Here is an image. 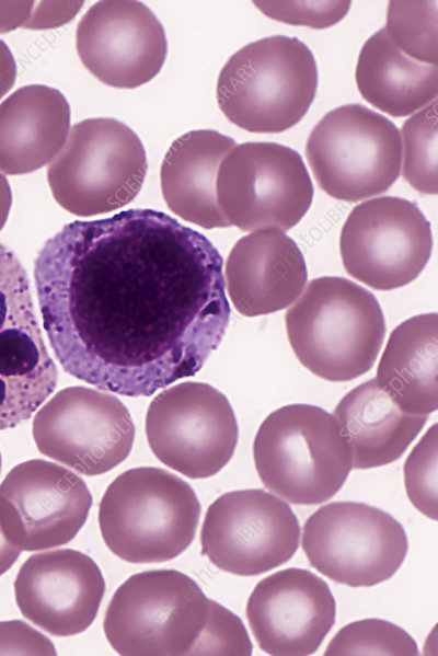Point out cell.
<instances>
[{
	"label": "cell",
	"instance_id": "cell-12",
	"mask_svg": "<svg viewBox=\"0 0 438 656\" xmlns=\"http://www.w3.org/2000/svg\"><path fill=\"white\" fill-rule=\"evenodd\" d=\"M32 434L42 454L80 474L96 476L129 456L135 425L115 395L76 385L60 390L41 407Z\"/></svg>",
	"mask_w": 438,
	"mask_h": 656
},
{
	"label": "cell",
	"instance_id": "cell-35",
	"mask_svg": "<svg viewBox=\"0 0 438 656\" xmlns=\"http://www.w3.org/2000/svg\"><path fill=\"white\" fill-rule=\"evenodd\" d=\"M16 78V65L8 45L0 39V100L12 89Z\"/></svg>",
	"mask_w": 438,
	"mask_h": 656
},
{
	"label": "cell",
	"instance_id": "cell-36",
	"mask_svg": "<svg viewBox=\"0 0 438 656\" xmlns=\"http://www.w3.org/2000/svg\"><path fill=\"white\" fill-rule=\"evenodd\" d=\"M21 552L22 550L8 539L0 523V576L12 567Z\"/></svg>",
	"mask_w": 438,
	"mask_h": 656
},
{
	"label": "cell",
	"instance_id": "cell-31",
	"mask_svg": "<svg viewBox=\"0 0 438 656\" xmlns=\"http://www.w3.org/2000/svg\"><path fill=\"white\" fill-rule=\"evenodd\" d=\"M266 16L291 25L322 30L338 23L350 1H253Z\"/></svg>",
	"mask_w": 438,
	"mask_h": 656
},
{
	"label": "cell",
	"instance_id": "cell-2",
	"mask_svg": "<svg viewBox=\"0 0 438 656\" xmlns=\"http://www.w3.org/2000/svg\"><path fill=\"white\" fill-rule=\"evenodd\" d=\"M286 330L299 361L327 381L369 371L380 353L385 321L376 297L343 277L312 279L287 310Z\"/></svg>",
	"mask_w": 438,
	"mask_h": 656
},
{
	"label": "cell",
	"instance_id": "cell-13",
	"mask_svg": "<svg viewBox=\"0 0 438 656\" xmlns=\"http://www.w3.org/2000/svg\"><path fill=\"white\" fill-rule=\"evenodd\" d=\"M431 250L430 222L415 203L395 196L355 206L339 237L346 272L378 290L413 281L427 265Z\"/></svg>",
	"mask_w": 438,
	"mask_h": 656
},
{
	"label": "cell",
	"instance_id": "cell-33",
	"mask_svg": "<svg viewBox=\"0 0 438 656\" xmlns=\"http://www.w3.org/2000/svg\"><path fill=\"white\" fill-rule=\"evenodd\" d=\"M82 1H41L34 4L24 28L47 30L68 23L82 7Z\"/></svg>",
	"mask_w": 438,
	"mask_h": 656
},
{
	"label": "cell",
	"instance_id": "cell-21",
	"mask_svg": "<svg viewBox=\"0 0 438 656\" xmlns=\"http://www.w3.org/2000/svg\"><path fill=\"white\" fill-rule=\"evenodd\" d=\"M70 106L57 89L22 87L0 104V171L34 172L62 149L70 131Z\"/></svg>",
	"mask_w": 438,
	"mask_h": 656
},
{
	"label": "cell",
	"instance_id": "cell-26",
	"mask_svg": "<svg viewBox=\"0 0 438 656\" xmlns=\"http://www.w3.org/2000/svg\"><path fill=\"white\" fill-rule=\"evenodd\" d=\"M437 23V1H390L383 28L406 56L438 65Z\"/></svg>",
	"mask_w": 438,
	"mask_h": 656
},
{
	"label": "cell",
	"instance_id": "cell-11",
	"mask_svg": "<svg viewBox=\"0 0 438 656\" xmlns=\"http://www.w3.org/2000/svg\"><path fill=\"white\" fill-rule=\"evenodd\" d=\"M146 436L164 465L189 479H207L231 460L239 429L223 393L207 383L186 381L151 401Z\"/></svg>",
	"mask_w": 438,
	"mask_h": 656
},
{
	"label": "cell",
	"instance_id": "cell-8",
	"mask_svg": "<svg viewBox=\"0 0 438 656\" xmlns=\"http://www.w3.org/2000/svg\"><path fill=\"white\" fill-rule=\"evenodd\" d=\"M306 156L322 191L355 203L388 191L399 179L401 134L383 115L361 104H345L313 127Z\"/></svg>",
	"mask_w": 438,
	"mask_h": 656
},
{
	"label": "cell",
	"instance_id": "cell-30",
	"mask_svg": "<svg viewBox=\"0 0 438 656\" xmlns=\"http://www.w3.org/2000/svg\"><path fill=\"white\" fill-rule=\"evenodd\" d=\"M252 642L242 620L209 599L204 629L187 655H251Z\"/></svg>",
	"mask_w": 438,
	"mask_h": 656
},
{
	"label": "cell",
	"instance_id": "cell-32",
	"mask_svg": "<svg viewBox=\"0 0 438 656\" xmlns=\"http://www.w3.org/2000/svg\"><path fill=\"white\" fill-rule=\"evenodd\" d=\"M53 642L21 620L0 622V655H56Z\"/></svg>",
	"mask_w": 438,
	"mask_h": 656
},
{
	"label": "cell",
	"instance_id": "cell-19",
	"mask_svg": "<svg viewBox=\"0 0 438 656\" xmlns=\"http://www.w3.org/2000/svg\"><path fill=\"white\" fill-rule=\"evenodd\" d=\"M105 582L87 554L60 549L30 556L14 580L21 613L54 636H73L95 620Z\"/></svg>",
	"mask_w": 438,
	"mask_h": 656
},
{
	"label": "cell",
	"instance_id": "cell-9",
	"mask_svg": "<svg viewBox=\"0 0 438 656\" xmlns=\"http://www.w3.org/2000/svg\"><path fill=\"white\" fill-rule=\"evenodd\" d=\"M217 202L230 226L242 231H287L309 210L313 184L301 156L267 141L234 146L220 163Z\"/></svg>",
	"mask_w": 438,
	"mask_h": 656
},
{
	"label": "cell",
	"instance_id": "cell-23",
	"mask_svg": "<svg viewBox=\"0 0 438 656\" xmlns=\"http://www.w3.org/2000/svg\"><path fill=\"white\" fill-rule=\"evenodd\" d=\"M333 416L349 447L353 468L360 470L396 461L427 422V415L401 408L376 379L345 394Z\"/></svg>",
	"mask_w": 438,
	"mask_h": 656
},
{
	"label": "cell",
	"instance_id": "cell-6",
	"mask_svg": "<svg viewBox=\"0 0 438 656\" xmlns=\"http://www.w3.org/2000/svg\"><path fill=\"white\" fill-rule=\"evenodd\" d=\"M146 173V150L135 131L117 119L97 117L71 127L47 168V181L64 209L90 217L129 204Z\"/></svg>",
	"mask_w": 438,
	"mask_h": 656
},
{
	"label": "cell",
	"instance_id": "cell-34",
	"mask_svg": "<svg viewBox=\"0 0 438 656\" xmlns=\"http://www.w3.org/2000/svg\"><path fill=\"white\" fill-rule=\"evenodd\" d=\"M34 3V1H0V33L23 27L31 15Z\"/></svg>",
	"mask_w": 438,
	"mask_h": 656
},
{
	"label": "cell",
	"instance_id": "cell-7",
	"mask_svg": "<svg viewBox=\"0 0 438 656\" xmlns=\"http://www.w3.org/2000/svg\"><path fill=\"white\" fill-rule=\"evenodd\" d=\"M208 607L201 588L182 572L134 574L107 606L104 634L119 655H187L205 626Z\"/></svg>",
	"mask_w": 438,
	"mask_h": 656
},
{
	"label": "cell",
	"instance_id": "cell-18",
	"mask_svg": "<svg viewBox=\"0 0 438 656\" xmlns=\"http://www.w3.org/2000/svg\"><path fill=\"white\" fill-rule=\"evenodd\" d=\"M336 614L327 584L303 568H286L263 578L251 592L246 618L260 648L275 656L315 653Z\"/></svg>",
	"mask_w": 438,
	"mask_h": 656
},
{
	"label": "cell",
	"instance_id": "cell-4",
	"mask_svg": "<svg viewBox=\"0 0 438 656\" xmlns=\"http://www.w3.org/2000/svg\"><path fill=\"white\" fill-rule=\"evenodd\" d=\"M316 89L318 68L310 48L296 36L274 35L243 46L228 59L216 97L235 126L276 134L303 118Z\"/></svg>",
	"mask_w": 438,
	"mask_h": 656
},
{
	"label": "cell",
	"instance_id": "cell-28",
	"mask_svg": "<svg viewBox=\"0 0 438 656\" xmlns=\"http://www.w3.org/2000/svg\"><path fill=\"white\" fill-rule=\"evenodd\" d=\"M418 654L414 638L402 628L381 619H364L341 629L324 655H407Z\"/></svg>",
	"mask_w": 438,
	"mask_h": 656
},
{
	"label": "cell",
	"instance_id": "cell-27",
	"mask_svg": "<svg viewBox=\"0 0 438 656\" xmlns=\"http://www.w3.org/2000/svg\"><path fill=\"white\" fill-rule=\"evenodd\" d=\"M403 176L416 191L436 195L437 180V101L423 107L402 126Z\"/></svg>",
	"mask_w": 438,
	"mask_h": 656
},
{
	"label": "cell",
	"instance_id": "cell-25",
	"mask_svg": "<svg viewBox=\"0 0 438 656\" xmlns=\"http://www.w3.org/2000/svg\"><path fill=\"white\" fill-rule=\"evenodd\" d=\"M355 79L368 103L394 117L418 112L438 94V65L406 56L383 27L365 42Z\"/></svg>",
	"mask_w": 438,
	"mask_h": 656
},
{
	"label": "cell",
	"instance_id": "cell-20",
	"mask_svg": "<svg viewBox=\"0 0 438 656\" xmlns=\"http://www.w3.org/2000/svg\"><path fill=\"white\" fill-rule=\"evenodd\" d=\"M226 287L234 308L257 317L292 304L304 290L303 255L284 231H253L237 241L226 263Z\"/></svg>",
	"mask_w": 438,
	"mask_h": 656
},
{
	"label": "cell",
	"instance_id": "cell-37",
	"mask_svg": "<svg viewBox=\"0 0 438 656\" xmlns=\"http://www.w3.org/2000/svg\"><path fill=\"white\" fill-rule=\"evenodd\" d=\"M12 205V192L7 177L0 172V230L4 227Z\"/></svg>",
	"mask_w": 438,
	"mask_h": 656
},
{
	"label": "cell",
	"instance_id": "cell-17",
	"mask_svg": "<svg viewBox=\"0 0 438 656\" xmlns=\"http://www.w3.org/2000/svg\"><path fill=\"white\" fill-rule=\"evenodd\" d=\"M77 53L101 82L135 89L152 80L168 54L164 28L139 1H99L81 18Z\"/></svg>",
	"mask_w": 438,
	"mask_h": 656
},
{
	"label": "cell",
	"instance_id": "cell-14",
	"mask_svg": "<svg viewBox=\"0 0 438 656\" xmlns=\"http://www.w3.org/2000/svg\"><path fill=\"white\" fill-rule=\"evenodd\" d=\"M299 540V522L286 500L260 488L219 496L208 507L200 532L201 553L219 569L239 576L286 563Z\"/></svg>",
	"mask_w": 438,
	"mask_h": 656
},
{
	"label": "cell",
	"instance_id": "cell-15",
	"mask_svg": "<svg viewBox=\"0 0 438 656\" xmlns=\"http://www.w3.org/2000/svg\"><path fill=\"white\" fill-rule=\"evenodd\" d=\"M56 384L57 368L41 333L27 274L0 243V430L28 419Z\"/></svg>",
	"mask_w": 438,
	"mask_h": 656
},
{
	"label": "cell",
	"instance_id": "cell-29",
	"mask_svg": "<svg viewBox=\"0 0 438 656\" xmlns=\"http://www.w3.org/2000/svg\"><path fill=\"white\" fill-rule=\"evenodd\" d=\"M438 425L435 423L408 454L404 484L413 506L427 518H438Z\"/></svg>",
	"mask_w": 438,
	"mask_h": 656
},
{
	"label": "cell",
	"instance_id": "cell-10",
	"mask_svg": "<svg viewBox=\"0 0 438 656\" xmlns=\"http://www.w3.org/2000/svg\"><path fill=\"white\" fill-rule=\"evenodd\" d=\"M301 545L318 572L350 587L390 579L408 551L406 532L393 516L357 502L320 507L303 526Z\"/></svg>",
	"mask_w": 438,
	"mask_h": 656
},
{
	"label": "cell",
	"instance_id": "cell-24",
	"mask_svg": "<svg viewBox=\"0 0 438 656\" xmlns=\"http://www.w3.org/2000/svg\"><path fill=\"white\" fill-rule=\"evenodd\" d=\"M438 315H414L391 333L376 380L404 411L428 415L438 407Z\"/></svg>",
	"mask_w": 438,
	"mask_h": 656
},
{
	"label": "cell",
	"instance_id": "cell-16",
	"mask_svg": "<svg viewBox=\"0 0 438 656\" xmlns=\"http://www.w3.org/2000/svg\"><path fill=\"white\" fill-rule=\"evenodd\" d=\"M91 506L92 495L79 475L42 459L19 463L0 484V523L22 551L67 544Z\"/></svg>",
	"mask_w": 438,
	"mask_h": 656
},
{
	"label": "cell",
	"instance_id": "cell-22",
	"mask_svg": "<svg viewBox=\"0 0 438 656\" xmlns=\"http://www.w3.org/2000/svg\"><path fill=\"white\" fill-rule=\"evenodd\" d=\"M235 141L211 129L191 130L175 139L160 171L163 198L175 215L204 229L231 227L216 194L220 163Z\"/></svg>",
	"mask_w": 438,
	"mask_h": 656
},
{
	"label": "cell",
	"instance_id": "cell-5",
	"mask_svg": "<svg viewBox=\"0 0 438 656\" xmlns=\"http://www.w3.org/2000/svg\"><path fill=\"white\" fill-rule=\"evenodd\" d=\"M253 458L264 486L296 505L328 500L353 468L335 417L310 404H290L272 412L256 433Z\"/></svg>",
	"mask_w": 438,
	"mask_h": 656
},
{
	"label": "cell",
	"instance_id": "cell-3",
	"mask_svg": "<svg viewBox=\"0 0 438 656\" xmlns=\"http://www.w3.org/2000/svg\"><path fill=\"white\" fill-rule=\"evenodd\" d=\"M199 500L177 475L153 467L129 469L106 488L99 525L110 551L134 564L175 559L193 542Z\"/></svg>",
	"mask_w": 438,
	"mask_h": 656
},
{
	"label": "cell",
	"instance_id": "cell-38",
	"mask_svg": "<svg viewBox=\"0 0 438 656\" xmlns=\"http://www.w3.org/2000/svg\"><path fill=\"white\" fill-rule=\"evenodd\" d=\"M1 465H2V460H1V453H0V472H1Z\"/></svg>",
	"mask_w": 438,
	"mask_h": 656
},
{
	"label": "cell",
	"instance_id": "cell-1",
	"mask_svg": "<svg viewBox=\"0 0 438 656\" xmlns=\"http://www.w3.org/2000/svg\"><path fill=\"white\" fill-rule=\"evenodd\" d=\"M222 267L204 234L153 209L67 223L34 262L60 366L131 398L195 376L229 324Z\"/></svg>",
	"mask_w": 438,
	"mask_h": 656
}]
</instances>
